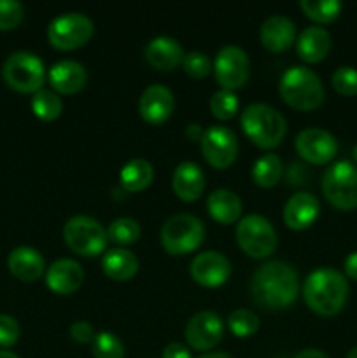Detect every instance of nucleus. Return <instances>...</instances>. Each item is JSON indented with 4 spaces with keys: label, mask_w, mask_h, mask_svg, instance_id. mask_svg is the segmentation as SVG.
Instances as JSON below:
<instances>
[{
    "label": "nucleus",
    "mask_w": 357,
    "mask_h": 358,
    "mask_svg": "<svg viewBox=\"0 0 357 358\" xmlns=\"http://www.w3.org/2000/svg\"><path fill=\"white\" fill-rule=\"evenodd\" d=\"M352 156H354V159H356V163H357V143H356V145H354V150H352Z\"/></svg>",
    "instance_id": "09e8293b"
},
{
    "label": "nucleus",
    "mask_w": 357,
    "mask_h": 358,
    "mask_svg": "<svg viewBox=\"0 0 357 358\" xmlns=\"http://www.w3.org/2000/svg\"><path fill=\"white\" fill-rule=\"evenodd\" d=\"M94 329L91 327L88 322L84 320H77L70 325V338L77 343H93L94 339Z\"/></svg>",
    "instance_id": "ea45409f"
},
{
    "label": "nucleus",
    "mask_w": 357,
    "mask_h": 358,
    "mask_svg": "<svg viewBox=\"0 0 357 358\" xmlns=\"http://www.w3.org/2000/svg\"><path fill=\"white\" fill-rule=\"evenodd\" d=\"M0 358H20V357L13 352H7V350H0Z\"/></svg>",
    "instance_id": "49530a36"
},
{
    "label": "nucleus",
    "mask_w": 357,
    "mask_h": 358,
    "mask_svg": "<svg viewBox=\"0 0 357 358\" xmlns=\"http://www.w3.org/2000/svg\"><path fill=\"white\" fill-rule=\"evenodd\" d=\"M192 280L203 287H219L231 276V262L226 255L206 250L196 255L189 268Z\"/></svg>",
    "instance_id": "2eb2a0df"
},
{
    "label": "nucleus",
    "mask_w": 357,
    "mask_h": 358,
    "mask_svg": "<svg viewBox=\"0 0 357 358\" xmlns=\"http://www.w3.org/2000/svg\"><path fill=\"white\" fill-rule=\"evenodd\" d=\"M343 268H345L346 276L357 282V250L346 255L345 262H343Z\"/></svg>",
    "instance_id": "79ce46f5"
},
{
    "label": "nucleus",
    "mask_w": 357,
    "mask_h": 358,
    "mask_svg": "<svg viewBox=\"0 0 357 358\" xmlns=\"http://www.w3.org/2000/svg\"><path fill=\"white\" fill-rule=\"evenodd\" d=\"M346 358H357V346H356V348L350 350L349 353H346Z\"/></svg>",
    "instance_id": "de8ad7c7"
},
{
    "label": "nucleus",
    "mask_w": 357,
    "mask_h": 358,
    "mask_svg": "<svg viewBox=\"0 0 357 358\" xmlns=\"http://www.w3.org/2000/svg\"><path fill=\"white\" fill-rule=\"evenodd\" d=\"M2 77L10 90L35 94L46 80V66L34 52L16 51L4 62Z\"/></svg>",
    "instance_id": "423d86ee"
},
{
    "label": "nucleus",
    "mask_w": 357,
    "mask_h": 358,
    "mask_svg": "<svg viewBox=\"0 0 357 358\" xmlns=\"http://www.w3.org/2000/svg\"><path fill=\"white\" fill-rule=\"evenodd\" d=\"M322 192L335 208L349 212L357 208V166L350 161H336L322 177Z\"/></svg>",
    "instance_id": "0eeeda50"
},
{
    "label": "nucleus",
    "mask_w": 357,
    "mask_h": 358,
    "mask_svg": "<svg viewBox=\"0 0 357 358\" xmlns=\"http://www.w3.org/2000/svg\"><path fill=\"white\" fill-rule=\"evenodd\" d=\"M296 150L304 161L312 164H326L338 152L335 135L322 128H307L298 133Z\"/></svg>",
    "instance_id": "4468645a"
},
{
    "label": "nucleus",
    "mask_w": 357,
    "mask_h": 358,
    "mask_svg": "<svg viewBox=\"0 0 357 358\" xmlns=\"http://www.w3.org/2000/svg\"><path fill=\"white\" fill-rule=\"evenodd\" d=\"M237 241L251 257H268L276 247V231L266 217L251 213L238 222Z\"/></svg>",
    "instance_id": "1a4fd4ad"
},
{
    "label": "nucleus",
    "mask_w": 357,
    "mask_h": 358,
    "mask_svg": "<svg viewBox=\"0 0 357 358\" xmlns=\"http://www.w3.org/2000/svg\"><path fill=\"white\" fill-rule=\"evenodd\" d=\"M161 245L172 255H184L196 250L205 238L202 220L189 213H177L164 220L161 227Z\"/></svg>",
    "instance_id": "39448f33"
},
{
    "label": "nucleus",
    "mask_w": 357,
    "mask_h": 358,
    "mask_svg": "<svg viewBox=\"0 0 357 358\" xmlns=\"http://www.w3.org/2000/svg\"><path fill=\"white\" fill-rule=\"evenodd\" d=\"M23 3L18 0H0V30H13L23 20Z\"/></svg>",
    "instance_id": "c9c22d12"
},
{
    "label": "nucleus",
    "mask_w": 357,
    "mask_h": 358,
    "mask_svg": "<svg viewBox=\"0 0 357 358\" xmlns=\"http://www.w3.org/2000/svg\"><path fill=\"white\" fill-rule=\"evenodd\" d=\"M318 212H321L318 199L312 192L300 191L287 199L286 206H284V220H286L287 227L301 231L315 222Z\"/></svg>",
    "instance_id": "f3484780"
},
{
    "label": "nucleus",
    "mask_w": 357,
    "mask_h": 358,
    "mask_svg": "<svg viewBox=\"0 0 357 358\" xmlns=\"http://www.w3.org/2000/svg\"><path fill=\"white\" fill-rule=\"evenodd\" d=\"M206 210L217 222L233 224L241 213V201L237 192L230 189H216L206 198Z\"/></svg>",
    "instance_id": "a878e982"
},
{
    "label": "nucleus",
    "mask_w": 357,
    "mask_h": 358,
    "mask_svg": "<svg viewBox=\"0 0 357 358\" xmlns=\"http://www.w3.org/2000/svg\"><path fill=\"white\" fill-rule=\"evenodd\" d=\"M20 339V324L10 315H0V346L10 348Z\"/></svg>",
    "instance_id": "4c0bfd02"
},
{
    "label": "nucleus",
    "mask_w": 357,
    "mask_h": 358,
    "mask_svg": "<svg viewBox=\"0 0 357 358\" xmlns=\"http://www.w3.org/2000/svg\"><path fill=\"white\" fill-rule=\"evenodd\" d=\"M182 58H184L182 45L167 35L154 37L146 45V59L150 66L158 70H164V72L174 70L178 63H182Z\"/></svg>",
    "instance_id": "5701e85b"
},
{
    "label": "nucleus",
    "mask_w": 357,
    "mask_h": 358,
    "mask_svg": "<svg viewBox=\"0 0 357 358\" xmlns=\"http://www.w3.org/2000/svg\"><path fill=\"white\" fill-rule=\"evenodd\" d=\"M280 94L296 110H314L324 101V86L312 69L294 65L280 77Z\"/></svg>",
    "instance_id": "7ed1b4c3"
},
{
    "label": "nucleus",
    "mask_w": 357,
    "mask_h": 358,
    "mask_svg": "<svg viewBox=\"0 0 357 358\" xmlns=\"http://www.w3.org/2000/svg\"><path fill=\"white\" fill-rule=\"evenodd\" d=\"M154 168L153 164L142 157H133L119 171L121 185L130 192H136L146 189L153 182Z\"/></svg>",
    "instance_id": "bb28decb"
},
{
    "label": "nucleus",
    "mask_w": 357,
    "mask_h": 358,
    "mask_svg": "<svg viewBox=\"0 0 357 358\" xmlns=\"http://www.w3.org/2000/svg\"><path fill=\"white\" fill-rule=\"evenodd\" d=\"M259 38H261V44L270 51H286L296 38V27L290 17L284 16V14H275L262 21L261 28H259Z\"/></svg>",
    "instance_id": "a211bd4d"
},
{
    "label": "nucleus",
    "mask_w": 357,
    "mask_h": 358,
    "mask_svg": "<svg viewBox=\"0 0 357 358\" xmlns=\"http://www.w3.org/2000/svg\"><path fill=\"white\" fill-rule=\"evenodd\" d=\"M182 66H184L188 76L196 77V79H202V77L209 76L210 59L205 52L191 51L188 52V55H184V58H182Z\"/></svg>",
    "instance_id": "e433bc0d"
},
{
    "label": "nucleus",
    "mask_w": 357,
    "mask_h": 358,
    "mask_svg": "<svg viewBox=\"0 0 357 358\" xmlns=\"http://www.w3.org/2000/svg\"><path fill=\"white\" fill-rule=\"evenodd\" d=\"M94 358H125V345L112 332H98L91 343Z\"/></svg>",
    "instance_id": "2f4dec72"
},
{
    "label": "nucleus",
    "mask_w": 357,
    "mask_h": 358,
    "mask_svg": "<svg viewBox=\"0 0 357 358\" xmlns=\"http://www.w3.org/2000/svg\"><path fill=\"white\" fill-rule=\"evenodd\" d=\"M202 152L206 163L214 168H227L238 152V140L227 126H210L202 136Z\"/></svg>",
    "instance_id": "f8f14e48"
},
{
    "label": "nucleus",
    "mask_w": 357,
    "mask_h": 358,
    "mask_svg": "<svg viewBox=\"0 0 357 358\" xmlns=\"http://www.w3.org/2000/svg\"><path fill=\"white\" fill-rule=\"evenodd\" d=\"M83 280V268L74 259H58L49 266L48 273H46V283H48L49 289L56 294H62V296L76 292Z\"/></svg>",
    "instance_id": "6ab92c4d"
},
{
    "label": "nucleus",
    "mask_w": 357,
    "mask_h": 358,
    "mask_svg": "<svg viewBox=\"0 0 357 358\" xmlns=\"http://www.w3.org/2000/svg\"><path fill=\"white\" fill-rule=\"evenodd\" d=\"M203 133H205V129H203L198 122H191V124H188V128H186V135L191 140H202Z\"/></svg>",
    "instance_id": "37998d69"
},
{
    "label": "nucleus",
    "mask_w": 357,
    "mask_h": 358,
    "mask_svg": "<svg viewBox=\"0 0 357 358\" xmlns=\"http://www.w3.org/2000/svg\"><path fill=\"white\" fill-rule=\"evenodd\" d=\"M251 292L255 304L266 310H284L290 306L300 294L296 269L284 261L265 262L252 276Z\"/></svg>",
    "instance_id": "f257e3e1"
},
{
    "label": "nucleus",
    "mask_w": 357,
    "mask_h": 358,
    "mask_svg": "<svg viewBox=\"0 0 357 358\" xmlns=\"http://www.w3.org/2000/svg\"><path fill=\"white\" fill-rule=\"evenodd\" d=\"M284 171L282 159L276 154H265L252 166V178L259 187H273Z\"/></svg>",
    "instance_id": "cd10ccee"
},
{
    "label": "nucleus",
    "mask_w": 357,
    "mask_h": 358,
    "mask_svg": "<svg viewBox=\"0 0 357 358\" xmlns=\"http://www.w3.org/2000/svg\"><path fill=\"white\" fill-rule=\"evenodd\" d=\"M93 21L83 13H63L48 27V38L52 48L70 51L86 44L93 35Z\"/></svg>",
    "instance_id": "9d476101"
},
{
    "label": "nucleus",
    "mask_w": 357,
    "mask_h": 358,
    "mask_svg": "<svg viewBox=\"0 0 357 358\" xmlns=\"http://www.w3.org/2000/svg\"><path fill=\"white\" fill-rule=\"evenodd\" d=\"M224 334V324L214 311H198L186 325V341L196 352L216 348Z\"/></svg>",
    "instance_id": "ddd939ff"
},
{
    "label": "nucleus",
    "mask_w": 357,
    "mask_h": 358,
    "mask_svg": "<svg viewBox=\"0 0 357 358\" xmlns=\"http://www.w3.org/2000/svg\"><path fill=\"white\" fill-rule=\"evenodd\" d=\"M227 325L230 331L233 332L237 338H251L258 332L259 329V317L252 310L247 308H240L234 310L227 318Z\"/></svg>",
    "instance_id": "473e14b6"
},
{
    "label": "nucleus",
    "mask_w": 357,
    "mask_h": 358,
    "mask_svg": "<svg viewBox=\"0 0 357 358\" xmlns=\"http://www.w3.org/2000/svg\"><path fill=\"white\" fill-rule=\"evenodd\" d=\"M7 266L14 278L21 282H35L42 276L46 268L44 257L31 247H18L7 257Z\"/></svg>",
    "instance_id": "4be33fe9"
},
{
    "label": "nucleus",
    "mask_w": 357,
    "mask_h": 358,
    "mask_svg": "<svg viewBox=\"0 0 357 358\" xmlns=\"http://www.w3.org/2000/svg\"><path fill=\"white\" fill-rule=\"evenodd\" d=\"M286 177L290 185H301V184H307V182L310 180L312 171L307 164L298 163L296 161V163H290L289 166H287Z\"/></svg>",
    "instance_id": "58836bf2"
},
{
    "label": "nucleus",
    "mask_w": 357,
    "mask_h": 358,
    "mask_svg": "<svg viewBox=\"0 0 357 358\" xmlns=\"http://www.w3.org/2000/svg\"><path fill=\"white\" fill-rule=\"evenodd\" d=\"M198 358H234V357H231L230 353L212 352V353H205V355H202V357H198Z\"/></svg>",
    "instance_id": "a18cd8bd"
},
{
    "label": "nucleus",
    "mask_w": 357,
    "mask_h": 358,
    "mask_svg": "<svg viewBox=\"0 0 357 358\" xmlns=\"http://www.w3.org/2000/svg\"><path fill=\"white\" fill-rule=\"evenodd\" d=\"M303 297L307 306L322 317H332L343 310L349 297L345 275L332 268H318L304 280Z\"/></svg>",
    "instance_id": "f03ea898"
},
{
    "label": "nucleus",
    "mask_w": 357,
    "mask_h": 358,
    "mask_svg": "<svg viewBox=\"0 0 357 358\" xmlns=\"http://www.w3.org/2000/svg\"><path fill=\"white\" fill-rule=\"evenodd\" d=\"M49 83L52 90L63 94H72L86 86V69L74 59H59L49 69Z\"/></svg>",
    "instance_id": "aec40b11"
},
{
    "label": "nucleus",
    "mask_w": 357,
    "mask_h": 358,
    "mask_svg": "<svg viewBox=\"0 0 357 358\" xmlns=\"http://www.w3.org/2000/svg\"><path fill=\"white\" fill-rule=\"evenodd\" d=\"M31 112L42 121H55L63 110V101L55 91L41 90L31 98Z\"/></svg>",
    "instance_id": "c85d7f7f"
},
{
    "label": "nucleus",
    "mask_w": 357,
    "mask_h": 358,
    "mask_svg": "<svg viewBox=\"0 0 357 358\" xmlns=\"http://www.w3.org/2000/svg\"><path fill=\"white\" fill-rule=\"evenodd\" d=\"M248 63L247 52L238 45H224L216 56L214 62V72H216L217 83L223 90L234 91L241 87L248 79Z\"/></svg>",
    "instance_id": "9b49d317"
},
{
    "label": "nucleus",
    "mask_w": 357,
    "mask_h": 358,
    "mask_svg": "<svg viewBox=\"0 0 357 358\" xmlns=\"http://www.w3.org/2000/svg\"><path fill=\"white\" fill-rule=\"evenodd\" d=\"M175 108L174 93L163 84H150L144 90L139 100V112L149 124H161Z\"/></svg>",
    "instance_id": "dca6fc26"
},
{
    "label": "nucleus",
    "mask_w": 357,
    "mask_h": 358,
    "mask_svg": "<svg viewBox=\"0 0 357 358\" xmlns=\"http://www.w3.org/2000/svg\"><path fill=\"white\" fill-rule=\"evenodd\" d=\"M65 243L76 254L93 257L102 254L107 247V229H104L97 219L90 215H74L63 227Z\"/></svg>",
    "instance_id": "6e6552de"
},
{
    "label": "nucleus",
    "mask_w": 357,
    "mask_h": 358,
    "mask_svg": "<svg viewBox=\"0 0 357 358\" xmlns=\"http://www.w3.org/2000/svg\"><path fill=\"white\" fill-rule=\"evenodd\" d=\"M210 110L220 121H227V119L234 117V114L238 112V96L234 94V91H216L210 98Z\"/></svg>",
    "instance_id": "72a5a7b5"
},
{
    "label": "nucleus",
    "mask_w": 357,
    "mask_h": 358,
    "mask_svg": "<svg viewBox=\"0 0 357 358\" xmlns=\"http://www.w3.org/2000/svg\"><path fill=\"white\" fill-rule=\"evenodd\" d=\"M102 269L105 275L115 282H126L139 271V259L126 248H111L102 257Z\"/></svg>",
    "instance_id": "393cba45"
},
{
    "label": "nucleus",
    "mask_w": 357,
    "mask_h": 358,
    "mask_svg": "<svg viewBox=\"0 0 357 358\" xmlns=\"http://www.w3.org/2000/svg\"><path fill=\"white\" fill-rule=\"evenodd\" d=\"M300 7L317 23H331L342 13V2L338 0H301Z\"/></svg>",
    "instance_id": "c756f323"
},
{
    "label": "nucleus",
    "mask_w": 357,
    "mask_h": 358,
    "mask_svg": "<svg viewBox=\"0 0 357 358\" xmlns=\"http://www.w3.org/2000/svg\"><path fill=\"white\" fill-rule=\"evenodd\" d=\"M293 358H329V357L326 355L324 352H321V350L307 348V350H301V352H298Z\"/></svg>",
    "instance_id": "c03bdc74"
},
{
    "label": "nucleus",
    "mask_w": 357,
    "mask_h": 358,
    "mask_svg": "<svg viewBox=\"0 0 357 358\" xmlns=\"http://www.w3.org/2000/svg\"><path fill=\"white\" fill-rule=\"evenodd\" d=\"M331 84L343 96H356L357 94V69L349 65L338 66L331 76Z\"/></svg>",
    "instance_id": "f704fd0d"
},
{
    "label": "nucleus",
    "mask_w": 357,
    "mask_h": 358,
    "mask_svg": "<svg viewBox=\"0 0 357 358\" xmlns=\"http://www.w3.org/2000/svg\"><path fill=\"white\" fill-rule=\"evenodd\" d=\"M241 128L258 147L272 149L282 142L286 135V119L268 103H251L241 112Z\"/></svg>",
    "instance_id": "20e7f679"
},
{
    "label": "nucleus",
    "mask_w": 357,
    "mask_h": 358,
    "mask_svg": "<svg viewBox=\"0 0 357 358\" xmlns=\"http://www.w3.org/2000/svg\"><path fill=\"white\" fill-rule=\"evenodd\" d=\"M163 358H192V357L188 346L181 345V343H170L168 346H164Z\"/></svg>",
    "instance_id": "a19ab883"
},
{
    "label": "nucleus",
    "mask_w": 357,
    "mask_h": 358,
    "mask_svg": "<svg viewBox=\"0 0 357 358\" xmlns=\"http://www.w3.org/2000/svg\"><path fill=\"white\" fill-rule=\"evenodd\" d=\"M296 48L301 59L308 63H317L328 56L331 49V35L326 28L312 24L301 31Z\"/></svg>",
    "instance_id": "b1692460"
},
{
    "label": "nucleus",
    "mask_w": 357,
    "mask_h": 358,
    "mask_svg": "<svg viewBox=\"0 0 357 358\" xmlns=\"http://www.w3.org/2000/svg\"><path fill=\"white\" fill-rule=\"evenodd\" d=\"M140 236V226L135 219L130 217H119L108 226L107 240L118 245L135 243Z\"/></svg>",
    "instance_id": "7c9ffc66"
},
{
    "label": "nucleus",
    "mask_w": 357,
    "mask_h": 358,
    "mask_svg": "<svg viewBox=\"0 0 357 358\" xmlns=\"http://www.w3.org/2000/svg\"><path fill=\"white\" fill-rule=\"evenodd\" d=\"M172 185L182 201H196L205 191V173L196 163L184 161L175 168Z\"/></svg>",
    "instance_id": "412c9836"
}]
</instances>
